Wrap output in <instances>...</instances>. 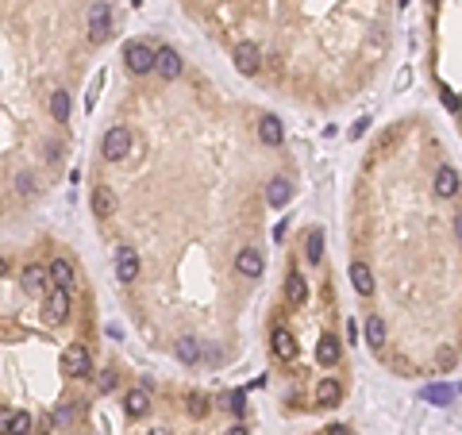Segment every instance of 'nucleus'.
<instances>
[{
    "label": "nucleus",
    "instance_id": "1",
    "mask_svg": "<svg viewBox=\"0 0 462 435\" xmlns=\"http://www.w3.org/2000/svg\"><path fill=\"white\" fill-rule=\"evenodd\" d=\"M112 8H108V0H96L93 8H89V43H96L101 46L104 39L112 35Z\"/></svg>",
    "mask_w": 462,
    "mask_h": 435
},
{
    "label": "nucleus",
    "instance_id": "2",
    "mask_svg": "<svg viewBox=\"0 0 462 435\" xmlns=\"http://www.w3.org/2000/svg\"><path fill=\"white\" fill-rule=\"evenodd\" d=\"M123 62H127L131 73H154V51L146 43H139V39H131L123 46Z\"/></svg>",
    "mask_w": 462,
    "mask_h": 435
},
{
    "label": "nucleus",
    "instance_id": "3",
    "mask_svg": "<svg viewBox=\"0 0 462 435\" xmlns=\"http://www.w3.org/2000/svg\"><path fill=\"white\" fill-rule=\"evenodd\" d=\"M101 151H104V158H112V162L127 158V154H131V131L127 127H108V131H104Z\"/></svg>",
    "mask_w": 462,
    "mask_h": 435
},
{
    "label": "nucleus",
    "instance_id": "4",
    "mask_svg": "<svg viewBox=\"0 0 462 435\" xmlns=\"http://www.w3.org/2000/svg\"><path fill=\"white\" fill-rule=\"evenodd\" d=\"M43 316L51 320V324H65V316H70V289L54 285V289L46 293V301H43Z\"/></svg>",
    "mask_w": 462,
    "mask_h": 435
},
{
    "label": "nucleus",
    "instance_id": "5",
    "mask_svg": "<svg viewBox=\"0 0 462 435\" xmlns=\"http://www.w3.org/2000/svg\"><path fill=\"white\" fill-rule=\"evenodd\" d=\"M62 370L73 374V377H89V374H93V358H89V351L77 347V343H73V347H65V351H62Z\"/></svg>",
    "mask_w": 462,
    "mask_h": 435
},
{
    "label": "nucleus",
    "instance_id": "6",
    "mask_svg": "<svg viewBox=\"0 0 462 435\" xmlns=\"http://www.w3.org/2000/svg\"><path fill=\"white\" fill-rule=\"evenodd\" d=\"M262 65V51L254 43H235V70L243 73V77H251V73H258Z\"/></svg>",
    "mask_w": 462,
    "mask_h": 435
},
{
    "label": "nucleus",
    "instance_id": "7",
    "mask_svg": "<svg viewBox=\"0 0 462 435\" xmlns=\"http://www.w3.org/2000/svg\"><path fill=\"white\" fill-rule=\"evenodd\" d=\"M154 73H162L166 81H173L181 73V54L173 51V46H162V51H154Z\"/></svg>",
    "mask_w": 462,
    "mask_h": 435
},
{
    "label": "nucleus",
    "instance_id": "8",
    "mask_svg": "<svg viewBox=\"0 0 462 435\" xmlns=\"http://www.w3.org/2000/svg\"><path fill=\"white\" fill-rule=\"evenodd\" d=\"M116 277H120L123 285H131L139 277V254L131 247H120V254H116Z\"/></svg>",
    "mask_w": 462,
    "mask_h": 435
},
{
    "label": "nucleus",
    "instance_id": "9",
    "mask_svg": "<svg viewBox=\"0 0 462 435\" xmlns=\"http://www.w3.org/2000/svg\"><path fill=\"white\" fill-rule=\"evenodd\" d=\"M270 347H274V355L282 358V362H293V358H296V339L285 332V327H274V335H270Z\"/></svg>",
    "mask_w": 462,
    "mask_h": 435
},
{
    "label": "nucleus",
    "instance_id": "10",
    "mask_svg": "<svg viewBox=\"0 0 462 435\" xmlns=\"http://www.w3.org/2000/svg\"><path fill=\"white\" fill-rule=\"evenodd\" d=\"M46 277H51V274H46L43 266H27L20 274V285L31 293V297H43V293H46Z\"/></svg>",
    "mask_w": 462,
    "mask_h": 435
},
{
    "label": "nucleus",
    "instance_id": "11",
    "mask_svg": "<svg viewBox=\"0 0 462 435\" xmlns=\"http://www.w3.org/2000/svg\"><path fill=\"white\" fill-rule=\"evenodd\" d=\"M351 282L358 289V297H374V274H370L366 262H351Z\"/></svg>",
    "mask_w": 462,
    "mask_h": 435
},
{
    "label": "nucleus",
    "instance_id": "12",
    "mask_svg": "<svg viewBox=\"0 0 462 435\" xmlns=\"http://www.w3.org/2000/svg\"><path fill=\"white\" fill-rule=\"evenodd\" d=\"M46 274H51V282L62 285V289H73V282H77V274H73V262H70V258H54Z\"/></svg>",
    "mask_w": 462,
    "mask_h": 435
},
{
    "label": "nucleus",
    "instance_id": "13",
    "mask_svg": "<svg viewBox=\"0 0 462 435\" xmlns=\"http://www.w3.org/2000/svg\"><path fill=\"white\" fill-rule=\"evenodd\" d=\"M235 270H239L243 277H262V254L254 251V247L239 251V258H235Z\"/></svg>",
    "mask_w": 462,
    "mask_h": 435
},
{
    "label": "nucleus",
    "instance_id": "14",
    "mask_svg": "<svg viewBox=\"0 0 462 435\" xmlns=\"http://www.w3.org/2000/svg\"><path fill=\"white\" fill-rule=\"evenodd\" d=\"M258 139H262L266 146H282V139H285L282 120H277V116H262V124H258Z\"/></svg>",
    "mask_w": 462,
    "mask_h": 435
},
{
    "label": "nucleus",
    "instance_id": "15",
    "mask_svg": "<svg viewBox=\"0 0 462 435\" xmlns=\"http://www.w3.org/2000/svg\"><path fill=\"white\" fill-rule=\"evenodd\" d=\"M123 408H127V416H146L151 412V393L146 389H131L127 397H123Z\"/></svg>",
    "mask_w": 462,
    "mask_h": 435
},
{
    "label": "nucleus",
    "instance_id": "16",
    "mask_svg": "<svg viewBox=\"0 0 462 435\" xmlns=\"http://www.w3.org/2000/svg\"><path fill=\"white\" fill-rule=\"evenodd\" d=\"M289 196H293V185H289L285 177H274V182L266 185V201L274 204V208H285V204H289Z\"/></svg>",
    "mask_w": 462,
    "mask_h": 435
},
{
    "label": "nucleus",
    "instance_id": "17",
    "mask_svg": "<svg viewBox=\"0 0 462 435\" xmlns=\"http://www.w3.org/2000/svg\"><path fill=\"white\" fill-rule=\"evenodd\" d=\"M435 193H439V196H455L458 193V174L451 166L435 170Z\"/></svg>",
    "mask_w": 462,
    "mask_h": 435
},
{
    "label": "nucleus",
    "instance_id": "18",
    "mask_svg": "<svg viewBox=\"0 0 462 435\" xmlns=\"http://www.w3.org/2000/svg\"><path fill=\"white\" fill-rule=\"evenodd\" d=\"M339 355H343V351H339V339H335V335H324V339H320V347H316V358H320L324 366H335V362H339Z\"/></svg>",
    "mask_w": 462,
    "mask_h": 435
},
{
    "label": "nucleus",
    "instance_id": "19",
    "mask_svg": "<svg viewBox=\"0 0 462 435\" xmlns=\"http://www.w3.org/2000/svg\"><path fill=\"white\" fill-rule=\"evenodd\" d=\"M177 358H181V362H189V366L201 362V343H196L193 335H181V339H177Z\"/></svg>",
    "mask_w": 462,
    "mask_h": 435
},
{
    "label": "nucleus",
    "instance_id": "20",
    "mask_svg": "<svg viewBox=\"0 0 462 435\" xmlns=\"http://www.w3.org/2000/svg\"><path fill=\"white\" fill-rule=\"evenodd\" d=\"M316 397L324 401V405H339V401H343V385L335 382V377H324L320 389H316Z\"/></svg>",
    "mask_w": 462,
    "mask_h": 435
},
{
    "label": "nucleus",
    "instance_id": "21",
    "mask_svg": "<svg viewBox=\"0 0 462 435\" xmlns=\"http://www.w3.org/2000/svg\"><path fill=\"white\" fill-rule=\"evenodd\" d=\"M51 116L58 120V124H65V120H70V93H65V89L51 93Z\"/></svg>",
    "mask_w": 462,
    "mask_h": 435
},
{
    "label": "nucleus",
    "instance_id": "22",
    "mask_svg": "<svg viewBox=\"0 0 462 435\" xmlns=\"http://www.w3.org/2000/svg\"><path fill=\"white\" fill-rule=\"evenodd\" d=\"M451 397H455V389H451V385H427V389L420 393V401H427V405H447Z\"/></svg>",
    "mask_w": 462,
    "mask_h": 435
},
{
    "label": "nucleus",
    "instance_id": "23",
    "mask_svg": "<svg viewBox=\"0 0 462 435\" xmlns=\"http://www.w3.org/2000/svg\"><path fill=\"white\" fill-rule=\"evenodd\" d=\"M285 293H289V301H293V305H304V297H308V285H304V277H301V274H289Z\"/></svg>",
    "mask_w": 462,
    "mask_h": 435
},
{
    "label": "nucleus",
    "instance_id": "24",
    "mask_svg": "<svg viewBox=\"0 0 462 435\" xmlns=\"http://www.w3.org/2000/svg\"><path fill=\"white\" fill-rule=\"evenodd\" d=\"M31 428H35V424H31V412H12L4 435H31Z\"/></svg>",
    "mask_w": 462,
    "mask_h": 435
},
{
    "label": "nucleus",
    "instance_id": "25",
    "mask_svg": "<svg viewBox=\"0 0 462 435\" xmlns=\"http://www.w3.org/2000/svg\"><path fill=\"white\" fill-rule=\"evenodd\" d=\"M93 212H96V216H112V212H116V196L108 193V189H96V193H93Z\"/></svg>",
    "mask_w": 462,
    "mask_h": 435
},
{
    "label": "nucleus",
    "instance_id": "26",
    "mask_svg": "<svg viewBox=\"0 0 462 435\" xmlns=\"http://www.w3.org/2000/svg\"><path fill=\"white\" fill-rule=\"evenodd\" d=\"M304 258L320 262L324 258V232H308V243H304Z\"/></svg>",
    "mask_w": 462,
    "mask_h": 435
},
{
    "label": "nucleus",
    "instance_id": "27",
    "mask_svg": "<svg viewBox=\"0 0 462 435\" xmlns=\"http://www.w3.org/2000/svg\"><path fill=\"white\" fill-rule=\"evenodd\" d=\"M366 339L374 343V347H382V343H385V320L382 316H370L366 320Z\"/></svg>",
    "mask_w": 462,
    "mask_h": 435
},
{
    "label": "nucleus",
    "instance_id": "28",
    "mask_svg": "<svg viewBox=\"0 0 462 435\" xmlns=\"http://www.w3.org/2000/svg\"><path fill=\"white\" fill-rule=\"evenodd\" d=\"M243 405H246L243 393H224V408L227 412H243Z\"/></svg>",
    "mask_w": 462,
    "mask_h": 435
},
{
    "label": "nucleus",
    "instance_id": "29",
    "mask_svg": "<svg viewBox=\"0 0 462 435\" xmlns=\"http://www.w3.org/2000/svg\"><path fill=\"white\" fill-rule=\"evenodd\" d=\"M116 382H120V377H116L112 370H104V374H96V385H101V393H112V389H116Z\"/></svg>",
    "mask_w": 462,
    "mask_h": 435
},
{
    "label": "nucleus",
    "instance_id": "30",
    "mask_svg": "<svg viewBox=\"0 0 462 435\" xmlns=\"http://www.w3.org/2000/svg\"><path fill=\"white\" fill-rule=\"evenodd\" d=\"M208 401H204V397H189V412H193V416H208Z\"/></svg>",
    "mask_w": 462,
    "mask_h": 435
},
{
    "label": "nucleus",
    "instance_id": "31",
    "mask_svg": "<svg viewBox=\"0 0 462 435\" xmlns=\"http://www.w3.org/2000/svg\"><path fill=\"white\" fill-rule=\"evenodd\" d=\"M366 124H370V120H358V124H354V127H351V139H358V135H362V131H366Z\"/></svg>",
    "mask_w": 462,
    "mask_h": 435
},
{
    "label": "nucleus",
    "instance_id": "32",
    "mask_svg": "<svg viewBox=\"0 0 462 435\" xmlns=\"http://www.w3.org/2000/svg\"><path fill=\"white\" fill-rule=\"evenodd\" d=\"M8 416H12V412H8V408H0V431H8Z\"/></svg>",
    "mask_w": 462,
    "mask_h": 435
},
{
    "label": "nucleus",
    "instance_id": "33",
    "mask_svg": "<svg viewBox=\"0 0 462 435\" xmlns=\"http://www.w3.org/2000/svg\"><path fill=\"white\" fill-rule=\"evenodd\" d=\"M227 435H246V428H243V424H235V428H231Z\"/></svg>",
    "mask_w": 462,
    "mask_h": 435
},
{
    "label": "nucleus",
    "instance_id": "34",
    "mask_svg": "<svg viewBox=\"0 0 462 435\" xmlns=\"http://www.w3.org/2000/svg\"><path fill=\"white\" fill-rule=\"evenodd\" d=\"M327 431H332V435H346V428H343V424H335V428H327Z\"/></svg>",
    "mask_w": 462,
    "mask_h": 435
},
{
    "label": "nucleus",
    "instance_id": "35",
    "mask_svg": "<svg viewBox=\"0 0 462 435\" xmlns=\"http://www.w3.org/2000/svg\"><path fill=\"white\" fill-rule=\"evenodd\" d=\"M4 274H8V262H4V258H0V277H4Z\"/></svg>",
    "mask_w": 462,
    "mask_h": 435
},
{
    "label": "nucleus",
    "instance_id": "36",
    "mask_svg": "<svg viewBox=\"0 0 462 435\" xmlns=\"http://www.w3.org/2000/svg\"><path fill=\"white\" fill-rule=\"evenodd\" d=\"M151 435H170L166 428H151Z\"/></svg>",
    "mask_w": 462,
    "mask_h": 435
},
{
    "label": "nucleus",
    "instance_id": "37",
    "mask_svg": "<svg viewBox=\"0 0 462 435\" xmlns=\"http://www.w3.org/2000/svg\"><path fill=\"white\" fill-rule=\"evenodd\" d=\"M458 239H462V216H458Z\"/></svg>",
    "mask_w": 462,
    "mask_h": 435
}]
</instances>
